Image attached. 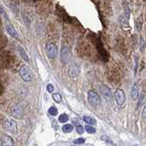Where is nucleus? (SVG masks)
I'll use <instances>...</instances> for the list:
<instances>
[{
    "mask_svg": "<svg viewBox=\"0 0 146 146\" xmlns=\"http://www.w3.org/2000/svg\"><path fill=\"white\" fill-rule=\"evenodd\" d=\"M19 75L25 82H30L33 80V72L27 66H22L19 70Z\"/></svg>",
    "mask_w": 146,
    "mask_h": 146,
    "instance_id": "f257e3e1",
    "label": "nucleus"
},
{
    "mask_svg": "<svg viewBox=\"0 0 146 146\" xmlns=\"http://www.w3.org/2000/svg\"><path fill=\"white\" fill-rule=\"evenodd\" d=\"M46 54L49 58H55L58 56V47L54 43L48 42L46 44Z\"/></svg>",
    "mask_w": 146,
    "mask_h": 146,
    "instance_id": "f03ea898",
    "label": "nucleus"
},
{
    "mask_svg": "<svg viewBox=\"0 0 146 146\" xmlns=\"http://www.w3.org/2000/svg\"><path fill=\"white\" fill-rule=\"evenodd\" d=\"M100 91L102 97L105 99L106 102H111L112 99H113V94L111 92V90L110 89L108 86L104 85V84L100 85Z\"/></svg>",
    "mask_w": 146,
    "mask_h": 146,
    "instance_id": "7ed1b4c3",
    "label": "nucleus"
},
{
    "mask_svg": "<svg viewBox=\"0 0 146 146\" xmlns=\"http://www.w3.org/2000/svg\"><path fill=\"white\" fill-rule=\"evenodd\" d=\"M88 100H89L90 103L94 105V106L99 105V104H100V102H102V100H100V95L96 92L95 90H92L88 91Z\"/></svg>",
    "mask_w": 146,
    "mask_h": 146,
    "instance_id": "20e7f679",
    "label": "nucleus"
},
{
    "mask_svg": "<svg viewBox=\"0 0 146 146\" xmlns=\"http://www.w3.org/2000/svg\"><path fill=\"white\" fill-rule=\"evenodd\" d=\"M71 58V53H70V50L68 49V47H62L60 49V61L63 64H68L70 62Z\"/></svg>",
    "mask_w": 146,
    "mask_h": 146,
    "instance_id": "39448f33",
    "label": "nucleus"
},
{
    "mask_svg": "<svg viewBox=\"0 0 146 146\" xmlns=\"http://www.w3.org/2000/svg\"><path fill=\"white\" fill-rule=\"evenodd\" d=\"M80 71H81L80 66L78 65L77 63L71 64L68 68V74L70 78H77L78 76H80Z\"/></svg>",
    "mask_w": 146,
    "mask_h": 146,
    "instance_id": "423d86ee",
    "label": "nucleus"
},
{
    "mask_svg": "<svg viewBox=\"0 0 146 146\" xmlns=\"http://www.w3.org/2000/svg\"><path fill=\"white\" fill-rule=\"evenodd\" d=\"M3 127H4L5 130H7V131L13 132V133H16V132L17 131V123L13 120H9V119L5 120L3 122Z\"/></svg>",
    "mask_w": 146,
    "mask_h": 146,
    "instance_id": "0eeeda50",
    "label": "nucleus"
},
{
    "mask_svg": "<svg viewBox=\"0 0 146 146\" xmlns=\"http://www.w3.org/2000/svg\"><path fill=\"white\" fill-rule=\"evenodd\" d=\"M114 96H115V100H116V102H117L118 105L122 106V105L125 103V102H126V95H125V92L122 90L117 89L115 90Z\"/></svg>",
    "mask_w": 146,
    "mask_h": 146,
    "instance_id": "6e6552de",
    "label": "nucleus"
},
{
    "mask_svg": "<svg viewBox=\"0 0 146 146\" xmlns=\"http://www.w3.org/2000/svg\"><path fill=\"white\" fill-rule=\"evenodd\" d=\"M11 115L17 119H21L23 116V107L20 104H16L11 110Z\"/></svg>",
    "mask_w": 146,
    "mask_h": 146,
    "instance_id": "1a4fd4ad",
    "label": "nucleus"
},
{
    "mask_svg": "<svg viewBox=\"0 0 146 146\" xmlns=\"http://www.w3.org/2000/svg\"><path fill=\"white\" fill-rule=\"evenodd\" d=\"M1 145L2 146H14V140L10 135L3 134L1 137Z\"/></svg>",
    "mask_w": 146,
    "mask_h": 146,
    "instance_id": "9d476101",
    "label": "nucleus"
},
{
    "mask_svg": "<svg viewBox=\"0 0 146 146\" xmlns=\"http://www.w3.org/2000/svg\"><path fill=\"white\" fill-rule=\"evenodd\" d=\"M6 29L7 31V33L10 35L12 38H18V33L17 32V30L15 29L14 26L11 25L10 23H7V24L6 25Z\"/></svg>",
    "mask_w": 146,
    "mask_h": 146,
    "instance_id": "9b49d317",
    "label": "nucleus"
},
{
    "mask_svg": "<svg viewBox=\"0 0 146 146\" xmlns=\"http://www.w3.org/2000/svg\"><path fill=\"white\" fill-rule=\"evenodd\" d=\"M139 86L138 84L135 83L132 85V88H131V98L133 100H136L137 99H138L139 97Z\"/></svg>",
    "mask_w": 146,
    "mask_h": 146,
    "instance_id": "f8f14e48",
    "label": "nucleus"
},
{
    "mask_svg": "<svg viewBox=\"0 0 146 146\" xmlns=\"http://www.w3.org/2000/svg\"><path fill=\"white\" fill-rule=\"evenodd\" d=\"M17 52H18V54H19V56L24 59L25 61L29 62V56H27V52L25 51V49L22 47H17Z\"/></svg>",
    "mask_w": 146,
    "mask_h": 146,
    "instance_id": "ddd939ff",
    "label": "nucleus"
},
{
    "mask_svg": "<svg viewBox=\"0 0 146 146\" xmlns=\"http://www.w3.org/2000/svg\"><path fill=\"white\" fill-rule=\"evenodd\" d=\"M123 10H124V17L127 18L128 20L130 19V17H131V9L130 5L128 3H124V6H123Z\"/></svg>",
    "mask_w": 146,
    "mask_h": 146,
    "instance_id": "4468645a",
    "label": "nucleus"
},
{
    "mask_svg": "<svg viewBox=\"0 0 146 146\" xmlns=\"http://www.w3.org/2000/svg\"><path fill=\"white\" fill-rule=\"evenodd\" d=\"M83 121L90 125H95L96 124V120L90 116H83Z\"/></svg>",
    "mask_w": 146,
    "mask_h": 146,
    "instance_id": "2eb2a0df",
    "label": "nucleus"
},
{
    "mask_svg": "<svg viewBox=\"0 0 146 146\" xmlns=\"http://www.w3.org/2000/svg\"><path fill=\"white\" fill-rule=\"evenodd\" d=\"M100 139H102L103 141H105L108 145H110V146H116L115 145V143H113V141H111V138H109V137L107 136V135H102V137H100Z\"/></svg>",
    "mask_w": 146,
    "mask_h": 146,
    "instance_id": "dca6fc26",
    "label": "nucleus"
},
{
    "mask_svg": "<svg viewBox=\"0 0 146 146\" xmlns=\"http://www.w3.org/2000/svg\"><path fill=\"white\" fill-rule=\"evenodd\" d=\"M73 129H74V127H73L72 124H70V123H66V124L62 127V131L64 132H66V133H70V132L73 131Z\"/></svg>",
    "mask_w": 146,
    "mask_h": 146,
    "instance_id": "f3484780",
    "label": "nucleus"
},
{
    "mask_svg": "<svg viewBox=\"0 0 146 146\" xmlns=\"http://www.w3.org/2000/svg\"><path fill=\"white\" fill-rule=\"evenodd\" d=\"M68 115L66 113H62L60 114V115L58 116V121L59 122H61V123H66L68 121Z\"/></svg>",
    "mask_w": 146,
    "mask_h": 146,
    "instance_id": "a211bd4d",
    "label": "nucleus"
},
{
    "mask_svg": "<svg viewBox=\"0 0 146 146\" xmlns=\"http://www.w3.org/2000/svg\"><path fill=\"white\" fill-rule=\"evenodd\" d=\"M139 47H140V51L141 53H144V48H145V41L143 39V36H140V40H139Z\"/></svg>",
    "mask_w": 146,
    "mask_h": 146,
    "instance_id": "6ab92c4d",
    "label": "nucleus"
},
{
    "mask_svg": "<svg viewBox=\"0 0 146 146\" xmlns=\"http://www.w3.org/2000/svg\"><path fill=\"white\" fill-rule=\"evenodd\" d=\"M48 113L51 116H57L58 115V109L55 106H51L48 109Z\"/></svg>",
    "mask_w": 146,
    "mask_h": 146,
    "instance_id": "aec40b11",
    "label": "nucleus"
},
{
    "mask_svg": "<svg viewBox=\"0 0 146 146\" xmlns=\"http://www.w3.org/2000/svg\"><path fill=\"white\" fill-rule=\"evenodd\" d=\"M85 131L88 132V133H90V134L95 133V132H96V129H95V128L92 127V126H90V124L85 126Z\"/></svg>",
    "mask_w": 146,
    "mask_h": 146,
    "instance_id": "412c9836",
    "label": "nucleus"
},
{
    "mask_svg": "<svg viewBox=\"0 0 146 146\" xmlns=\"http://www.w3.org/2000/svg\"><path fill=\"white\" fill-rule=\"evenodd\" d=\"M52 98H53V100H55V102H58V103L60 102H61V100H62V98H61V95L59 94L58 92L53 93V95H52Z\"/></svg>",
    "mask_w": 146,
    "mask_h": 146,
    "instance_id": "4be33fe9",
    "label": "nucleus"
},
{
    "mask_svg": "<svg viewBox=\"0 0 146 146\" xmlns=\"http://www.w3.org/2000/svg\"><path fill=\"white\" fill-rule=\"evenodd\" d=\"M77 132H78V133H79V134H82V133H83V132H84V131H85V127H83V126H82V125H78L77 126Z\"/></svg>",
    "mask_w": 146,
    "mask_h": 146,
    "instance_id": "5701e85b",
    "label": "nucleus"
},
{
    "mask_svg": "<svg viewBox=\"0 0 146 146\" xmlns=\"http://www.w3.org/2000/svg\"><path fill=\"white\" fill-rule=\"evenodd\" d=\"M85 143V139L84 138H79L74 141L75 144H80V143Z\"/></svg>",
    "mask_w": 146,
    "mask_h": 146,
    "instance_id": "b1692460",
    "label": "nucleus"
},
{
    "mask_svg": "<svg viewBox=\"0 0 146 146\" xmlns=\"http://www.w3.org/2000/svg\"><path fill=\"white\" fill-rule=\"evenodd\" d=\"M47 90H48V91L49 93H52L53 91H54V86L52 84H48Z\"/></svg>",
    "mask_w": 146,
    "mask_h": 146,
    "instance_id": "393cba45",
    "label": "nucleus"
},
{
    "mask_svg": "<svg viewBox=\"0 0 146 146\" xmlns=\"http://www.w3.org/2000/svg\"><path fill=\"white\" fill-rule=\"evenodd\" d=\"M139 103H138V107H140L141 106V102H143V99H144V95L143 94H141L140 96H139Z\"/></svg>",
    "mask_w": 146,
    "mask_h": 146,
    "instance_id": "a878e982",
    "label": "nucleus"
},
{
    "mask_svg": "<svg viewBox=\"0 0 146 146\" xmlns=\"http://www.w3.org/2000/svg\"><path fill=\"white\" fill-rule=\"evenodd\" d=\"M141 116H143V120H146V105H145L143 110V112H141Z\"/></svg>",
    "mask_w": 146,
    "mask_h": 146,
    "instance_id": "bb28decb",
    "label": "nucleus"
},
{
    "mask_svg": "<svg viewBox=\"0 0 146 146\" xmlns=\"http://www.w3.org/2000/svg\"><path fill=\"white\" fill-rule=\"evenodd\" d=\"M1 15H2V17H6V19H7V20H8V17L6 15V13H5V10H4V7H1Z\"/></svg>",
    "mask_w": 146,
    "mask_h": 146,
    "instance_id": "cd10ccee",
    "label": "nucleus"
},
{
    "mask_svg": "<svg viewBox=\"0 0 146 146\" xmlns=\"http://www.w3.org/2000/svg\"><path fill=\"white\" fill-rule=\"evenodd\" d=\"M138 65H139L138 58H135V70H134V73H136V71H137V68H138Z\"/></svg>",
    "mask_w": 146,
    "mask_h": 146,
    "instance_id": "c85d7f7f",
    "label": "nucleus"
},
{
    "mask_svg": "<svg viewBox=\"0 0 146 146\" xmlns=\"http://www.w3.org/2000/svg\"><path fill=\"white\" fill-rule=\"evenodd\" d=\"M134 146H137V145H134Z\"/></svg>",
    "mask_w": 146,
    "mask_h": 146,
    "instance_id": "c756f323",
    "label": "nucleus"
}]
</instances>
